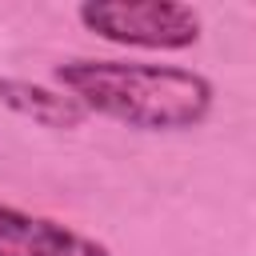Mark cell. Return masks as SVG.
Instances as JSON below:
<instances>
[{"instance_id": "cell-2", "label": "cell", "mask_w": 256, "mask_h": 256, "mask_svg": "<svg viewBox=\"0 0 256 256\" xmlns=\"http://www.w3.org/2000/svg\"><path fill=\"white\" fill-rule=\"evenodd\" d=\"M76 20L104 44L136 52H188L204 36V16L180 0H84Z\"/></svg>"}, {"instance_id": "cell-1", "label": "cell", "mask_w": 256, "mask_h": 256, "mask_svg": "<svg viewBox=\"0 0 256 256\" xmlns=\"http://www.w3.org/2000/svg\"><path fill=\"white\" fill-rule=\"evenodd\" d=\"M52 80L88 116L116 120L132 132H192L216 108V84L184 64L68 56L52 68Z\"/></svg>"}, {"instance_id": "cell-3", "label": "cell", "mask_w": 256, "mask_h": 256, "mask_svg": "<svg viewBox=\"0 0 256 256\" xmlns=\"http://www.w3.org/2000/svg\"><path fill=\"white\" fill-rule=\"evenodd\" d=\"M0 256H112V248L56 216L0 204Z\"/></svg>"}, {"instance_id": "cell-4", "label": "cell", "mask_w": 256, "mask_h": 256, "mask_svg": "<svg viewBox=\"0 0 256 256\" xmlns=\"http://www.w3.org/2000/svg\"><path fill=\"white\" fill-rule=\"evenodd\" d=\"M0 108H8L20 120H32L40 128H52V132H72L88 120V112L76 96H68L56 84L24 80V76H0Z\"/></svg>"}]
</instances>
